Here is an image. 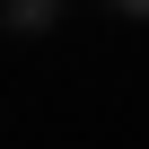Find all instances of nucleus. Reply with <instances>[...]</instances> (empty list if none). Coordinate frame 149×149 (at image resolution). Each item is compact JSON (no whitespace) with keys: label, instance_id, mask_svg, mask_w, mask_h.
Instances as JSON below:
<instances>
[{"label":"nucleus","instance_id":"f257e3e1","mask_svg":"<svg viewBox=\"0 0 149 149\" xmlns=\"http://www.w3.org/2000/svg\"><path fill=\"white\" fill-rule=\"evenodd\" d=\"M0 18H9V35H44L61 18V0H0Z\"/></svg>","mask_w":149,"mask_h":149},{"label":"nucleus","instance_id":"f03ea898","mask_svg":"<svg viewBox=\"0 0 149 149\" xmlns=\"http://www.w3.org/2000/svg\"><path fill=\"white\" fill-rule=\"evenodd\" d=\"M114 9H132V18H149V0H114Z\"/></svg>","mask_w":149,"mask_h":149}]
</instances>
